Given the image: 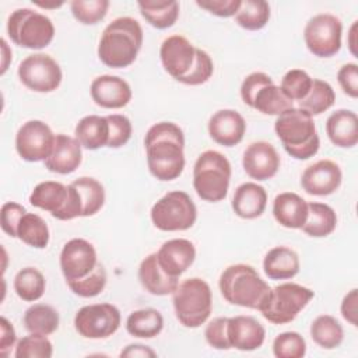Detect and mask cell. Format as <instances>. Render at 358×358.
<instances>
[{
    "label": "cell",
    "mask_w": 358,
    "mask_h": 358,
    "mask_svg": "<svg viewBox=\"0 0 358 358\" xmlns=\"http://www.w3.org/2000/svg\"><path fill=\"white\" fill-rule=\"evenodd\" d=\"M150 173L162 182L179 178L185 169V134L173 122L152 124L144 137Z\"/></svg>",
    "instance_id": "obj_1"
},
{
    "label": "cell",
    "mask_w": 358,
    "mask_h": 358,
    "mask_svg": "<svg viewBox=\"0 0 358 358\" xmlns=\"http://www.w3.org/2000/svg\"><path fill=\"white\" fill-rule=\"evenodd\" d=\"M106 119L109 122V140L106 147L120 148L124 144H127L133 133V126L130 119L120 113L108 115Z\"/></svg>",
    "instance_id": "obj_47"
},
{
    "label": "cell",
    "mask_w": 358,
    "mask_h": 358,
    "mask_svg": "<svg viewBox=\"0 0 358 358\" xmlns=\"http://www.w3.org/2000/svg\"><path fill=\"white\" fill-rule=\"evenodd\" d=\"M71 185L77 189L83 203V215L81 217H92L95 215L105 203V189L101 182L90 176H81L71 182Z\"/></svg>",
    "instance_id": "obj_40"
},
{
    "label": "cell",
    "mask_w": 358,
    "mask_h": 358,
    "mask_svg": "<svg viewBox=\"0 0 358 358\" xmlns=\"http://www.w3.org/2000/svg\"><path fill=\"white\" fill-rule=\"evenodd\" d=\"M334 102L336 92L333 87L327 81L313 78L309 94L302 101H299V108L313 117L330 109L334 105Z\"/></svg>",
    "instance_id": "obj_39"
},
{
    "label": "cell",
    "mask_w": 358,
    "mask_h": 358,
    "mask_svg": "<svg viewBox=\"0 0 358 358\" xmlns=\"http://www.w3.org/2000/svg\"><path fill=\"white\" fill-rule=\"evenodd\" d=\"M106 281H108L106 270L102 263H98V266L91 274H88L81 280L67 282V287L73 294L81 298H94L105 289Z\"/></svg>",
    "instance_id": "obj_43"
},
{
    "label": "cell",
    "mask_w": 358,
    "mask_h": 358,
    "mask_svg": "<svg viewBox=\"0 0 358 358\" xmlns=\"http://www.w3.org/2000/svg\"><path fill=\"white\" fill-rule=\"evenodd\" d=\"M143 45V28L131 17H119L109 22L98 43L99 60L112 69H124L134 63Z\"/></svg>",
    "instance_id": "obj_2"
},
{
    "label": "cell",
    "mask_w": 358,
    "mask_h": 358,
    "mask_svg": "<svg viewBox=\"0 0 358 358\" xmlns=\"http://www.w3.org/2000/svg\"><path fill=\"white\" fill-rule=\"evenodd\" d=\"M74 136L81 147L87 150H98L101 147H106L109 140V122L106 116H84L76 124Z\"/></svg>",
    "instance_id": "obj_29"
},
{
    "label": "cell",
    "mask_w": 358,
    "mask_h": 358,
    "mask_svg": "<svg viewBox=\"0 0 358 358\" xmlns=\"http://www.w3.org/2000/svg\"><path fill=\"white\" fill-rule=\"evenodd\" d=\"M164 329V317L154 308L133 310L126 319V330L130 336L138 338H152Z\"/></svg>",
    "instance_id": "obj_31"
},
{
    "label": "cell",
    "mask_w": 358,
    "mask_h": 358,
    "mask_svg": "<svg viewBox=\"0 0 358 358\" xmlns=\"http://www.w3.org/2000/svg\"><path fill=\"white\" fill-rule=\"evenodd\" d=\"M59 263L66 282H70L91 274L99 262L91 242L83 238H73L64 243Z\"/></svg>",
    "instance_id": "obj_15"
},
{
    "label": "cell",
    "mask_w": 358,
    "mask_h": 358,
    "mask_svg": "<svg viewBox=\"0 0 358 358\" xmlns=\"http://www.w3.org/2000/svg\"><path fill=\"white\" fill-rule=\"evenodd\" d=\"M206 341L215 350H231L228 337V317H215L208 322L204 330Z\"/></svg>",
    "instance_id": "obj_48"
},
{
    "label": "cell",
    "mask_w": 358,
    "mask_h": 358,
    "mask_svg": "<svg viewBox=\"0 0 358 358\" xmlns=\"http://www.w3.org/2000/svg\"><path fill=\"white\" fill-rule=\"evenodd\" d=\"M249 106L263 115L278 116L284 110L292 108L294 102L289 101L282 94L281 88L278 85H275L274 81L271 80L270 83H267L259 88V91L252 98V102Z\"/></svg>",
    "instance_id": "obj_33"
},
{
    "label": "cell",
    "mask_w": 358,
    "mask_h": 358,
    "mask_svg": "<svg viewBox=\"0 0 358 358\" xmlns=\"http://www.w3.org/2000/svg\"><path fill=\"white\" fill-rule=\"evenodd\" d=\"M341 20L333 14L322 13L306 22L303 41L313 56L331 57L341 49Z\"/></svg>",
    "instance_id": "obj_11"
},
{
    "label": "cell",
    "mask_w": 358,
    "mask_h": 358,
    "mask_svg": "<svg viewBox=\"0 0 358 358\" xmlns=\"http://www.w3.org/2000/svg\"><path fill=\"white\" fill-rule=\"evenodd\" d=\"M281 159L268 141H255L250 143L243 151L242 166L246 175L257 182L268 180L278 172Z\"/></svg>",
    "instance_id": "obj_17"
},
{
    "label": "cell",
    "mask_w": 358,
    "mask_h": 358,
    "mask_svg": "<svg viewBox=\"0 0 358 358\" xmlns=\"http://www.w3.org/2000/svg\"><path fill=\"white\" fill-rule=\"evenodd\" d=\"M301 268L299 256L287 246L271 248L263 259V271L270 280L294 278Z\"/></svg>",
    "instance_id": "obj_28"
},
{
    "label": "cell",
    "mask_w": 358,
    "mask_h": 358,
    "mask_svg": "<svg viewBox=\"0 0 358 358\" xmlns=\"http://www.w3.org/2000/svg\"><path fill=\"white\" fill-rule=\"evenodd\" d=\"M214 73V63L210 57V55L203 49H196V60L189 71L187 76H185L179 83L186 85H201L207 83Z\"/></svg>",
    "instance_id": "obj_46"
},
{
    "label": "cell",
    "mask_w": 358,
    "mask_h": 358,
    "mask_svg": "<svg viewBox=\"0 0 358 358\" xmlns=\"http://www.w3.org/2000/svg\"><path fill=\"white\" fill-rule=\"evenodd\" d=\"M273 354L277 358H302L306 354V341L298 331L280 333L273 341Z\"/></svg>",
    "instance_id": "obj_45"
},
{
    "label": "cell",
    "mask_w": 358,
    "mask_h": 358,
    "mask_svg": "<svg viewBox=\"0 0 358 358\" xmlns=\"http://www.w3.org/2000/svg\"><path fill=\"white\" fill-rule=\"evenodd\" d=\"M232 168L228 158L215 150L203 151L193 166V187L208 203H218L228 194Z\"/></svg>",
    "instance_id": "obj_5"
},
{
    "label": "cell",
    "mask_w": 358,
    "mask_h": 358,
    "mask_svg": "<svg viewBox=\"0 0 358 358\" xmlns=\"http://www.w3.org/2000/svg\"><path fill=\"white\" fill-rule=\"evenodd\" d=\"M81 148L83 147L76 137L67 134H56L53 150L50 155L43 161L45 168L60 175L74 172L83 161Z\"/></svg>",
    "instance_id": "obj_23"
},
{
    "label": "cell",
    "mask_w": 358,
    "mask_h": 358,
    "mask_svg": "<svg viewBox=\"0 0 358 358\" xmlns=\"http://www.w3.org/2000/svg\"><path fill=\"white\" fill-rule=\"evenodd\" d=\"M24 327L29 333L49 336L59 329V312L48 303H34L24 313Z\"/></svg>",
    "instance_id": "obj_34"
},
{
    "label": "cell",
    "mask_w": 358,
    "mask_h": 358,
    "mask_svg": "<svg viewBox=\"0 0 358 358\" xmlns=\"http://www.w3.org/2000/svg\"><path fill=\"white\" fill-rule=\"evenodd\" d=\"M35 4L38 7H42V8H57V7L63 6V1H59V3H41V1H35Z\"/></svg>",
    "instance_id": "obj_58"
},
{
    "label": "cell",
    "mask_w": 358,
    "mask_h": 358,
    "mask_svg": "<svg viewBox=\"0 0 358 358\" xmlns=\"http://www.w3.org/2000/svg\"><path fill=\"white\" fill-rule=\"evenodd\" d=\"M17 238L25 245L35 249H45L50 239V232L46 221L34 213H25L17 228Z\"/></svg>",
    "instance_id": "obj_35"
},
{
    "label": "cell",
    "mask_w": 358,
    "mask_h": 358,
    "mask_svg": "<svg viewBox=\"0 0 358 358\" xmlns=\"http://www.w3.org/2000/svg\"><path fill=\"white\" fill-rule=\"evenodd\" d=\"M20 81L31 91L52 92L59 88L63 73L59 63L46 53L27 56L18 66Z\"/></svg>",
    "instance_id": "obj_13"
},
{
    "label": "cell",
    "mask_w": 358,
    "mask_h": 358,
    "mask_svg": "<svg viewBox=\"0 0 358 358\" xmlns=\"http://www.w3.org/2000/svg\"><path fill=\"white\" fill-rule=\"evenodd\" d=\"M313 78L302 69L288 70L282 78L280 88L289 101H302L310 91Z\"/></svg>",
    "instance_id": "obj_41"
},
{
    "label": "cell",
    "mask_w": 358,
    "mask_h": 358,
    "mask_svg": "<svg viewBox=\"0 0 358 358\" xmlns=\"http://www.w3.org/2000/svg\"><path fill=\"white\" fill-rule=\"evenodd\" d=\"M308 218L301 228L308 236L324 238L329 236L337 227L336 211L324 203H308Z\"/></svg>",
    "instance_id": "obj_30"
},
{
    "label": "cell",
    "mask_w": 358,
    "mask_h": 358,
    "mask_svg": "<svg viewBox=\"0 0 358 358\" xmlns=\"http://www.w3.org/2000/svg\"><path fill=\"white\" fill-rule=\"evenodd\" d=\"M341 316L352 326H357V315H358V289L352 288L348 291L340 305Z\"/></svg>",
    "instance_id": "obj_53"
},
{
    "label": "cell",
    "mask_w": 358,
    "mask_h": 358,
    "mask_svg": "<svg viewBox=\"0 0 358 358\" xmlns=\"http://www.w3.org/2000/svg\"><path fill=\"white\" fill-rule=\"evenodd\" d=\"M273 78L263 73V71H253L249 76H246L241 84V98L242 101L249 106L252 102V98L259 91V88L267 83H270Z\"/></svg>",
    "instance_id": "obj_52"
},
{
    "label": "cell",
    "mask_w": 358,
    "mask_h": 358,
    "mask_svg": "<svg viewBox=\"0 0 358 358\" xmlns=\"http://www.w3.org/2000/svg\"><path fill=\"white\" fill-rule=\"evenodd\" d=\"M157 352L154 350H151L148 345L144 344H129L126 345L124 350L120 351V357H130V358H136V357H155Z\"/></svg>",
    "instance_id": "obj_55"
},
{
    "label": "cell",
    "mask_w": 358,
    "mask_h": 358,
    "mask_svg": "<svg viewBox=\"0 0 358 358\" xmlns=\"http://www.w3.org/2000/svg\"><path fill=\"white\" fill-rule=\"evenodd\" d=\"M150 217L154 227L159 231H186L194 225L197 208L186 192L173 190L154 203Z\"/></svg>",
    "instance_id": "obj_10"
},
{
    "label": "cell",
    "mask_w": 358,
    "mask_h": 358,
    "mask_svg": "<svg viewBox=\"0 0 358 358\" xmlns=\"http://www.w3.org/2000/svg\"><path fill=\"white\" fill-rule=\"evenodd\" d=\"M357 22L358 21H354L351 28H350V32H348V48H350V52L352 53V56L358 57V52H357Z\"/></svg>",
    "instance_id": "obj_56"
},
{
    "label": "cell",
    "mask_w": 358,
    "mask_h": 358,
    "mask_svg": "<svg viewBox=\"0 0 358 358\" xmlns=\"http://www.w3.org/2000/svg\"><path fill=\"white\" fill-rule=\"evenodd\" d=\"M122 323L120 310L112 303H92L80 308L74 316L76 331L90 340H102L115 334Z\"/></svg>",
    "instance_id": "obj_12"
},
{
    "label": "cell",
    "mask_w": 358,
    "mask_h": 358,
    "mask_svg": "<svg viewBox=\"0 0 358 358\" xmlns=\"http://www.w3.org/2000/svg\"><path fill=\"white\" fill-rule=\"evenodd\" d=\"M313 296L315 292L308 287L282 282L270 289L259 312L273 324H285L292 322Z\"/></svg>",
    "instance_id": "obj_9"
},
{
    "label": "cell",
    "mask_w": 358,
    "mask_h": 358,
    "mask_svg": "<svg viewBox=\"0 0 358 358\" xmlns=\"http://www.w3.org/2000/svg\"><path fill=\"white\" fill-rule=\"evenodd\" d=\"M25 213V207L15 201L4 203L0 210V225L3 232H6L11 238H17L18 222Z\"/></svg>",
    "instance_id": "obj_49"
},
{
    "label": "cell",
    "mask_w": 358,
    "mask_h": 358,
    "mask_svg": "<svg viewBox=\"0 0 358 358\" xmlns=\"http://www.w3.org/2000/svg\"><path fill=\"white\" fill-rule=\"evenodd\" d=\"M274 131L288 155L295 159H309L316 155L320 138L313 117L301 108H289L277 116Z\"/></svg>",
    "instance_id": "obj_3"
},
{
    "label": "cell",
    "mask_w": 358,
    "mask_h": 358,
    "mask_svg": "<svg viewBox=\"0 0 358 358\" xmlns=\"http://www.w3.org/2000/svg\"><path fill=\"white\" fill-rule=\"evenodd\" d=\"M155 255L161 268L166 274L179 278L193 264L196 248L189 239L175 238L164 242Z\"/></svg>",
    "instance_id": "obj_20"
},
{
    "label": "cell",
    "mask_w": 358,
    "mask_h": 358,
    "mask_svg": "<svg viewBox=\"0 0 358 358\" xmlns=\"http://www.w3.org/2000/svg\"><path fill=\"white\" fill-rule=\"evenodd\" d=\"M7 34L17 46L43 49L55 38V25L42 13L32 8H17L7 20Z\"/></svg>",
    "instance_id": "obj_7"
},
{
    "label": "cell",
    "mask_w": 358,
    "mask_h": 358,
    "mask_svg": "<svg viewBox=\"0 0 358 358\" xmlns=\"http://www.w3.org/2000/svg\"><path fill=\"white\" fill-rule=\"evenodd\" d=\"M14 355L15 358H50L53 355V345L46 336L29 333L18 340Z\"/></svg>",
    "instance_id": "obj_44"
},
{
    "label": "cell",
    "mask_w": 358,
    "mask_h": 358,
    "mask_svg": "<svg viewBox=\"0 0 358 358\" xmlns=\"http://www.w3.org/2000/svg\"><path fill=\"white\" fill-rule=\"evenodd\" d=\"M92 101L105 109H120L126 106L133 96L129 83L119 76L103 74L92 80L90 87Z\"/></svg>",
    "instance_id": "obj_19"
},
{
    "label": "cell",
    "mask_w": 358,
    "mask_h": 358,
    "mask_svg": "<svg viewBox=\"0 0 358 358\" xmlns=\"http://www.w3.org/2000/svg\"><path fill=\"white\" fill-rule=\"evenodd\" d=\"M312 340L324 350L337 348L344 340V330L340 322L331 315H320L310 324Z\"/></svg>",
    "instance_id": "obj_36"
},
{
    "label": "cell",
    "mask_w": 358,
    "mask_h": 358,
    "mask_svg": "<svg viewBox=\"0 0 358 358\" xmlns=\"http://www.w3.org/2000/svg\"><path fill=\"white\" fill-rule=\"evenodd\" d=\"M29 203L60 221H70L83 215V203L77 189L60 182L46 180L38 183L29 194Z\"/></svg>",
    "instance_id": "obj_8"
},
{
    "label": "cell",
    "mask_w": 358,
    "mask_h": 358,
    "mask_svg": "<svg viewBox=\"0 0 358 358\" xmlns=\"http://www.w3.org/2000/svg\"><path fill=\"white\" fill-rule=\"evenodd\" d=\"M337 81L343 92L350 98H358V66L357 63L343 64L337 71Z\"/></svg>",
    "instance_id": "obj_50"
},
{
    "label": "cell",
    "mask_w": 358,
    "mask_h": 358,
    "mask_svg": "<svg viewBox=\"0 0 358 358\" xmlns=\"http://www.w3.org/2000/svg\"><path fill=\"white\" fill-rule=\"evenodd\" d=\"M1 49H3V64H1V74H4V73H6V70H7V67H8V59H10V56H11V52H10V49H8V45H7V42H6V39H4V38L1 39Z\"/></svg>",
    "instance_id": "obj_57"
},
{
    "label": "cell",
    "mask_w": 358,
    "mask_h": 358,
    "mask_svg": "<svg viewBox=\"0 0 358 358\" xmlns=\"http://www.w3.org/2000/svg\"><path fill=\"white\" fill-rule=\"evenodd\" d=\"M196 46L182 35L165 38L159 48L164 70L176 81H180L192 70L196 60Z\"/></svg>",
    "instance_id": "obj_16"
},
{
    "label": "cell",
    "mask_w": 358,
    "mask_h": 358,
    "mask_svg": "<svg viewBox=\"0 0 358 358\" xmlns=\"http://www.w3.org/2000/svg\"><path fill=\"white\" fill-rule=\"evenodd\" d=\"M143 18L157 29L171 28L179 17V3L175 0L137 1Z\"/></svg>",
    "instance_id": "obj_32"
},
{
    "label": "cell",
    "mask_w": 358,
    "mask_h": 358,
    "mask_svg": "<svg viewBox=\"0 0 358 358\" xmlns=\"http://www.w3.org/2000/svg\"><path fill=\"white\" fill-rule=\"evenodd\" d=\"M218 287L222 298L236 306L259 310L270 292V285L249 264H231L220 275Z\"/></svg>",
    "instance_id": "obj_4"
},
{
    "label": "cell",
    "mask_w": 358,
    "mask_h": 358,
    "mask_svg": "<svg viewBox=\"0 0 358 358\" xmlns=\"http://www.w3.org/2000/svg\"><path fill=\"white\" fill-rule=\"evenodd\" d=\"M231 207L243 220L260 217L267 207V192L255 182H245L235 189Z\"/></svg>",
    "instance_id": "obj_24"
},
{
    "label": "cell",
    "mask_w": 358,
    "mask_h": 358,
    "mask_svg": "<svg viewBox=\"0 0 358 358\" xmlns=\"http://www.w3.org/2000/svg\"><path fill=\"white\" fill-rule=\"evenodd\" d=\"M308 201L294 192H284L273 201V215L275 221L289 229H301L308 218Z\"/></svg>",
    "instance_id": "obj_25"
},
{
    "label": "cell",
    "mask_w": 358,
    "mask_h": 358,
    "mask_svg": "<svg viewBox=\"0 0 358 358\" xmlns=\"http://www.w3.org/2000/svg\"><path fill=\"white\" fill-rule=\"evenodd\" d=\"M13 287L20 299L25 302H35L43 296L46 280L38 268L24 267L15 274Z\"/></svg>",
    "instance_id": "obj_37"
},
{
    "label": "cell",
    "mask_w": 358,
    "mask_h": 358,
    "mask_svg": "<svg viewBox=\"0 0 358 358\" xmlns=\"http://www.w3.org/2000/svg\"><path fill=\"white\" fill-rule=\"evenodd\" d=\"M208 134L220 145H238L245 136L246 122L243 116L234 109H220L208 120Z\"/></svg>",
    "instance_id": "obj_21"
},
{
    "label": "cell",
    "mask_w": 358,
    "mask_h": 358,
    "mask_svg": "<svg viewBox=\"0 0 358 358\" xmlns=\"http://www.w3.org/2000/svg\"><path fill=\"white\" fill-rule=\"evenodd\" d=\"M55 138L56 136L45 122L28 120L15 134V150L24 161H45L53 150Z\"/></svg>",
    "instance_id": "obj_14"
},
{
    "label": "cell",
    "mask_w": 358,
    "mask_h": 358,
    "mask_svg": "<svg viewBox=\"0 0 358 358\" xmlns=\"http://www.w3.org/2000/svg\"><path fill=\"white\" fill-rule=\"evenodd\" d=\"M343 172L331 159H320L306 166L301 175L302 189L312 196L333 194L341 185Z\"/></svg>",
    "instance_id": "obj_18"
},
{
    "label": "cell",
    "mask_w": 358,
    "mask_h": 358,
    "mask_svg": "<svg viewBox=\"0 0 358 358\" xmlns=\"http://www.w3.org/2000/svg\"><path fill=\"white\" fill-rule=\"evenodd\" d=\"M109 4L108 0H74L70 3V10L78 22L94 25L105 18Z\"/></svg>",
    "instance_id": "obj_42"
},
{
    "label": "cell",
    "mask_w": 358,
    "mask_h": 358,
    "mask_svg": "<svg viewBox=\"0 0 358 358\" xmlns=\"http://www.w3.org/2000/svg\"><path fill=\"white\" fill-rule=\"evenodd\" d=\"M329 140L340 148H352L358 143V116L350 109H337L326 120Z\"/></svg>",
    "instance_id": "obj_26"
},
{
    "label": "cell",
    "mask_w": 358,
    "mask_h": 358,
    "mask_svg": "<svg viewBox=\"0 0 358 358\" xmlns=\"http://www.w3.org/2000/svg\"><path fill=\"white\" fill-rule=\"evenodd\" d=\"M175 316L189 329L204 324L213 310V294L207 281L193 277L178 284L172 294Z\"/></svg>",
    "instance_id": "obj_6"
},
{
    "label": "cell",
    "mask_w": 358,
    "mask_h": 358,
    "mask_svg": "<svg viewBox=\"0 0 358 358\" xmlns=\"http://www.w3.org/2000/svg\"><path fill=\"white\" fill-rule=\"evenodd\" d=\"M196 4L210 14L228 18L232 15L235 17L239 10L241 0H197Z\"/></svg>",
    "instance_id": "obj_51"
},
{
    "label": "cell",
    "mask_w": 358,
    "mask_h": 358,
    "mask_svg": "<svg viewBox=\"0 0 358 358\" xmlns=\"http://www.w3.org/2000/svg\"><path fill=\"white\" fill-rule=\"evenodd\" d=\"M17 334L13 323H10L4 316L0 317V355L8 357L11 348L15 345Z\"/></svg>",
    "instance_id": "obj_54"
},
{
    "label": "cell",
    "mask_w": 358,
    "mask_h": 358,
    "mask_svg": "<svg viewBox=\"0 0 358 358\" xmlns=\"http://www.w3.org/2000/svg\"><path fill=\"white\" fill-rule=\"evenodd\" d=\"M138 280L143 288L155 296L173 294L179 281L176 277L166 274L157 262V255L151 253L144 257L138 267Z\"/></svg>",
    "instance_id": "obj_27"
},
{
    "label": "cell",
    "mask_w": 358,
    "mask_h": 358,
    "mask_svg": "<svg viewBox=\"0 0 358 358\" xmlns=\"http://www.w3.org/2000/svg\"><path fill=\"white\" fill-rule=\"evenodd\" d=\"M270 14V6L264 0H241L235 22L246 31H259L267 25Z\"/></svg>",
    "instance_id": "obj_38"
},
{
    "label": "cell",
    "mask_w": 358,
    "mask_h": 358,
    "mask_svg": "<svg viewBox=\"0 0 358 358\" xmlns=\"http://www.w3.org/2000/svg\"><path fill=\"white\" fill-rule=\"evenodd\" d=\"M228 337L232 348L239 351H255L266 340V329L252 316L228 317Z\"/></svg>",
    "instance_id": "obj_22"
}]
</instances>
